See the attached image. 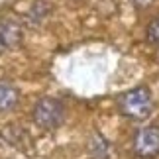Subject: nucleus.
Returning a JSON list of instances; mask_svg holds the SVG:
<instances>
[{
	"instance_id": "7",
	"label": "nucleus",
	"mask_w": 159,
	"mask_h": 159,
	"mask_svg": "<svg viewBox=\"0 0 159 159\" xmlns=\"http://www.w3.org/2000/svg\"><path fill=\"white\" fill-rule=\"evenodd\" d=\"M132 4L138 8H148L149 4H153V0H132Z\"/></svg>"
},
{
	"instance_id": "1",
	"label": "nucleus",
	"mask_w": 159,
	"mask_h": 159,
	"mask_svg": "<svg viewBox=\"0 0 159 159\" xmlns=\"http://www.w3.org/2000/svg\"><path fill=\"white\" fill-rule=\"evenodd\" d=\"M122 114L134 120H143L151 114V93L145 87H136L122 94L120 98Z\"/></svg>"
},
{
	"instance_id": "6",
	"label": "nucleus",
	"mask_w": 159,
	"mask_h": 159,
	"mask_svg": "<svg viewBox=\"0 0 159 159\" xmlns=\"http://www.w3.org/2000/svg\"><path fill=\"white\" fill-rule=\"evenodd\" d=\"M148 41L149 43H159V18L148 26Z\"/></svg>"
},
{
	"instance_id": "8",
	"label": "nucleus",
	"mask_w": 159,
	"mask_h": 159,
	"mask_svg": "<svg viewBox=\"0 0 159 159\" xmlns=\"http://www.w3.org/2000/svg\"><path fill=\"white\" fill-rule=\"evenodd\" d=\"M8 47H6V41H4V38H2V34H0V55H2Z\"/></svg>"
},
{
	"instance_id": "5",
	"label": "nucleus",
	"mask_w": 159,
	"mask_h": 159,
	"mask_svg": "<svg viewBox=\"0 0 159 159\" xmlns=\"http://www.w3.org/2000/svg\"><path fill=\"white\" fill-rule=\"evenodd\" d=\"M18 89L8 81H0V112H10L18 104Z\"/></svg>"
},
{
	"instance_id": "3",
	"label": "nucleus",
	"mask_w": 159,
	"mask_h": 159,
	"mask_svg": "<svg viewBox=\"0 0 159 159\" xmlns=\"http://www.w3.org/2000/svg\"><path fill=\"white\" fill-rule=\"evenodd\" d=\"M134 151L142 159H151L159 153V128L148 126L142 128L134 138Z\"/></svg>"
},
{
	"instance_id": "2",
	"label": "nucleus",
	"mask_w": 159,
	"mask_h": 159,
	"mask_svg": "<svg viewBox=\"0 0 159 159\" xmlns=\"http://www.w3.org/2000/svg\"><path fill=\"white\" fill-rule=\"evenodd\" d=\"M65 118V106L57 98H41L34 106V122L43 130H53L61 126Z\"/></svg>"
},
{
	"instance_id": "4",
	"label": "nucleus",
	"mask_w": 159,
	"mask_h": 159,
	"mask_svg": "<svg viewBox=\"0 0 159 159\" xmlns=\"http://www.w3.org/2000/svg\"><path fill=\"white\" fill-rule=\"evenodd\" d=\"M0 34H2V38H4L8 49L18 47L22 43V39H24L22 28H20V24H18L16 20H4L2 24H0Z\"/></svg>"
}]
</instances>
